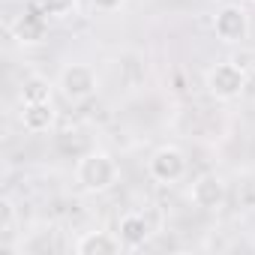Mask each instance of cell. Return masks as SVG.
<instances>
[{
    "label": "cell",
    "instance_id": "6da1fadb",
    "mask_svg": "<svg viewBox=\"0 0 255 255\" xmlns=\"http://www.w3.org/2000/svg\"><path fill=\"white\" fill-rule=\"evenodd\" d=\"M75 177H78L81 189H87V192H108L120 180V165H117V159L111 153L93 150V153L78 159Z\"/></svg>",
    "mask_w": 255,
    "mask_h": 255
},
{
    "label": "cell",
    "instance_id": "7a4b0ae2",
    "mask_svg": "<svg viewBox=\"0 0 255 255\" xmlns=\"http://www.w3.org/2000/svg\"><path fill=\"white\" fill-rule=\"evenodd\" d=\"M204 87H207V93H210L213 99L231 102V99H237V96L246 90V72H243V66H237L234 60H222V63H216V66L207 69Z\"/></svg>",
    "mask_w": 255,
    "mask_h": 255
},
{
    "label": "cell",
    "instance_id": "3957f363",
    "mask_svg": "<svg viewBox=\"0 0 255 255\" xmlns=\"http://www.w3.org/2000/svg\"><path fill=\"white\" fill-rule=\"evenodd\" d=\"M57 87L63 90L66 99L78 102V99H90L99 90V78H96V69L87 66V63H66L60 69Z\"/></svg>",
    "mask_w": 255,
    "mask_h": 255
},
{
    "label": "cell",
    "instance_id": "277c9868",
    "mask_svg": "<svg viewBox=\"0 0 255 255\" xmlns=\"http://www.w3.org/2000/svg\"><path fill=\"white\" fill-rule=\"evenodd\" d=\"M147 174L159 183H177L186 174V153L174 144H162L147 159Z\"/></svg>",
    "mask_w": 255,
    "mask_h": 255
},
{
    "label": "cell",
    "instance_id": "5b68a950",
    "mask_svg": "<svg viewBox=\"0 0 255 255\" xmlns=\"http://www.w3.org/2000/svg\"><path fill=\"white\" fill-rule=\"evenodd\" d=\"M213 33H216V39L225 42V45H240V42L249 36V15H246L240 6L228 3V6H222V9L213 15Z\"/></svg>",
    "mask_w": 255,
    "mask_h": 255
},
{
    "label": "cell",
    "instance_id": "8992f818",
    "mask_svg": "<svg viewBox=\"0 0 255 255\" xmlns=\"http://www.w3.org/2000/svg\"><path fill=\"white\" fill-rule=\"evenodd\" d=\"M189 198L198 210H219L225 204V180L219 174H201L192 180Z\"/></svg>",
    "mask_w": 255,
    "mask_h": 255
},
{
    "label": "cell",
    "instance_id": "52a82bcc",
    "mask_svg": "<svg viewBox=\"0 0 255 255\" xmlns=\"http://www.w3.org/2000/svg\"><path fill=\"white\" fill-rule=\"evenodd\" d=\"M54 120H57V111H54L51 99H45V102H24L21 105V126L27 132H33V135L48 132L54 126Z\"/></svg>",
    "mask_w": 255,
    "mask_h": 255
},
{
    "label": "cell",
    "instance_id": "ba28073f",
    "mask_svg": "<svg viewBox=\"0 0 255 255\" xmlns=\"http://www.w3.org/2000/svg\"><path fill=\"white\" fill-rule=\"evenodd\" d=\"M117 237H120L123 249H138V246H144L147 237H150V222H147L141 213H126V216H120V222H117Z\"/></svg>",
    "mask_w": 255,
    "mask_h": 255
},
{
    "label": "cell",
    "instance_id": "9c48e42d",
    "mask_svg": "<svg viewBox=\"0 0 255 255\" xmlns=\"http://www.w3.org/2000/svg\"><path fill=\"white\" fill-rule=\"evenodd\" d=\"M123 249L120 237L117 234H108V231H87L75 240V252L78 255H117Z\"/></svg>",
    "mask_w": 255,
    "mask_h": 255
},
{
    "label": "cell",
    "instance_id": "30bf717a",
    "mask_svg": "<svg viewBox=\"0 0 255 255\" xmlns=\"http://www.w3.org/2000/svg\"><path fill=\"white\" fill-rule=\"evenodd\" d=\"M42 33H45V24H42V18H36V15H24L21 21H18V27H15V36H18V42H39L42 39Z\"/></svg>",
    "mask_w": 255,
    "mask_h": 255
},
{
    "label": "cell",
    "instance_id": "8fae6325",
    "mask_svg": "<svg viewBox=\"0 0 255 255\" xmlns=\"http://www.w3.org/2000/svg\"><path fill=\"white\" fill-rule=\"evenodd\" d=\"M45 99H51V87L45 78L33 75L21 84V102H45Z\"/></svg>",
    "mask_w": 255,
    "mask_h": 255
},
{
    "label": "cell",
    "instance_id": "7c38bea8",
    "mask_svg": "<svg viewBox=\"0 0 255 255\" xmlns=\"http://www.w3.org/2000/svg\"><path fill=\"white\" fill-rule=\"evenodd\" d=\"M72 6H75V0H42V9L51 18H63L66 12H72Z\"/></svg>",
    "mask_w": 255,
    "mask_h": 255
},
{
    "label": "cell",
    "instance_id": "4fadbf2b",
    "mask_svg": "<svg viewBox=\"0 0 255 255\" xmlns=\"http://www.w3.org/2000/svg\"><path fill=\"white\" fill-rule=\"evenodd\" d=\"M12 219H15V207L9 198H0V231L12 234Z\"/></svg>",
    "mask_w": 255,
    "mask_h": 255
},
{
    "label": "cell",
    "instance_id": "5bb4252c",
    "mask_svg": "<svg viewBox=\"0 0 255 255\" xmlns=\"http://www.w3.org/2000/svg\"><path fill=\"white\" fill-rule=\"evenodd\" d=\"M90 3H93L99 12H117V9L126 3V0H90Z\"/></svg>",
    "mask_w": 255,
    "mask_h": 255
}]
</instances>
